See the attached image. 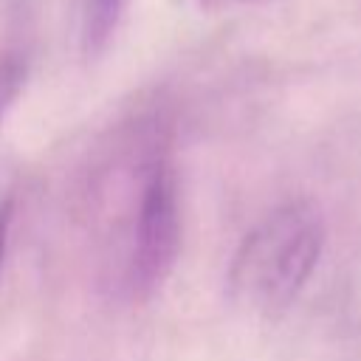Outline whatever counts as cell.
Segmentation results:
<instances>
[{
  "label": "cell",
  "mask_w": 361,
  "mask_h": 361,
  "mask_svg": "<svg viewBox=\"0 0 361 361\" xmlns=\"http://www.w3.org/2000/svg\"><path fill=\"white\" fill-rule=\"evenodd\" d=\"M203 8L212 11H231V8H251V6H268V3H279V0H197Z\"/></svg>",
  "instance_id": "obj_6"
},
{
  "label": "cell",
  "mask_w": 361,
  "mask_h": 361,
  "mask_svg": "<svg viewBox=\"0 0 361 361\" xmlns=\"http://www.w3.org/2000/svg\"><path fill=\"white\" fill-rule=\"evenodd\" d=\"M11 220H14V200L3 197L0 200V268H3V257L8 248V231H11Z\"/></svg>",
  "instance_id": "obj_5"
},
{
  "label": "cell",
  "mask_w": 361,
  "mask_h": 361,
  "mask_svg": "<svg viewBox=\"0 0 361 361\" xmlns=\"http://www.w3.org/2000/svg\"><path fill=\"white\" fill-rule=\"evenodd\" d=\"M23 76H25V65H23L20 54H8L0 59V116H3L6 104L17 96Z\"/></svg>",
  "instance_id": "obj_4"
},
{
  "label": "cell",
  "mask_w": 361,
  "mask_h": 361,
  "mask_svg": "<svg viewBox=\"0 0 361 361\" xmlns=\"http://www.w3.org/2000/svg\"><path fill=\"white\" fill-rule=\"evenodd\" d=\"M127 0H85L82 6V45L85 54H102L124 14Z\"/></svg>",
  "instance_id": "obj_3"
},
{
  "label": "cell",
  "mask_w": 361,
  "mask_h": 361,
  "mask_svg": "<svg viewBox=\"0 0 361 361\" xmlns=\"http://www.w3.org/2000/svg\"><path fill=\"white\" fill-rule=\"evenodd\" d=\"M324 240V214L310 197L271 209L231 257L228 299L254 316L285 313L313 276Z\"/></svg>",
  "instance_id": "obj_1"
},
{
  "label": "cell",
  "mask_w": 361,
  "mask_h": 361,
  "mask_svg": "<svg viewBox=\"0 0 361 361\" xmlns=\"http://www.w3.org/2000/svg\"><path fill=\"white\" fill-rule=\"evenodd\" d=\"M180 248L178 178L164 152L141 164L138 200L130 220L124 282L133 296H149L172 271Z\"/></svg>",
  "instance_id": "obj_2"
}]
</instances>
